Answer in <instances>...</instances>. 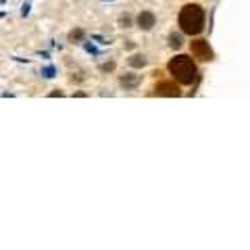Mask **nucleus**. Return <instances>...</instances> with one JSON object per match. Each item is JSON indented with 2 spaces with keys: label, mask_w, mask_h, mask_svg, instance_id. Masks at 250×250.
Returning <instances> with one entry per match:
<instances>
[{
  "label": "nucleus",
  "mask_w": 250,
  "mask_h": 250,
  "mask_svg": "<svg viewBox=\"0 0 250 250\" xmlns=\"http://www.w3.org/2000/svg\"><path fill=\"white\" fill-rule=\"evenodd\" d=\"M179 27L188 36H196L205 29V11L198 4H186L179 13Z\"/></svg>",
  "instance_id": "nucleus-1"
},
{
  "label": "nucleus",
  "mask_w": 250,
  "mask_h": 250,
  "mask_svg": "<svg viewBox=\"0 0 250 250\" xmlns=\"http://www.w3.org/2000/svg\"><path fill=\"white\" fill-rule=\"evenodd\" d=\"M190 50L194 54V59H198V61H210L213 59V50H210L207 40H194L190 44Z\"/></svg>",
  "instance_id": "nucleus-3"
},
{
  "label": "nucleus",
  "mask_w": 250,
  "mask_h": 250,
  "mask_svg": "<svg viewBox=\"0 0 250 250\" xmlns=\"http://www.w3.org/2000/svg\"><path fill=\"white\" fill-rule=\"evenodd\" d=\"M82 38H83V31L82 29H75V31H71V34H69V40H82Z\"/></svg>",
  "instance_id": "nucleus-9"
},
{
  "label": "nucleus",
  "mask_w": 250,
  "mask_h": 250,
  "mask_svg": "<svg viewBox=\"0 0 250 250\" xmlns=\"http://www.w3.org/2000/svg\"><path fill=\"white\" fill-rule=\"evenodd\" d=\"M154 15L152 13H148V11H142L138 15V27L140 29H144V31H148V29H152L154 27Z\"/></svg>",
  "instance_id": "nucleus-5"
},
{
  "label": "nucleus",
  "mask_w": 250,
  "mask_h": 250,
  "mask_svg": "<svg viewBox=\"0 0 250 250\" xmlns=\"http://www.w3.org/2000/svg\"><path fill=\"white\" fill-rule=\"evenodd\" d=\"M140 82H142V77L140 75H123L121 77V85L125 90H136L140 85Z\"/></svg>",
  "instance_id": "nucleus-6"
},
{
  "label": "nucleus",
  "mask_w": 250,
  "mask_h": 250,
  "mask_svg": "<svg viewBox=\"0 0 250 250\" xmlns=\"http://www.w3.org/2000/svg\"><path fill=\"white\" fill-rule=\"evenodd\" d=\"M169 73L173 75L179 83L190 85V83H194V80H196V65H194V61L190 57L177 54L175 59L169 61Z\"/></svg>",
  "instance_id": "nucleus-2"
},
{
  "label": "nucleus",
  "mask_w": 250,
  "mask_h": 250,
  "mask_svg": "<svg viewBox=\"0 0 250 250\" xmlns=\"http://www.w3.org/2000/svg\"><path fill=\"white\" fill-rule=\"evenodd\" d=\"M129 23H131L129 17H121V25H123V27H129Z\"/></svg>",
  "instance_id": "nucleus-11"
},
{
  "label": "nucleus",
  "mask_w": 250,
  "mask_h": 250,
  "mask_svg": "<svg viewBox=\"0 0 250 250\" xmlns=\"http://www.w3.org/2000/svg\"><path fill=\"white\" fill-rule=\"evenodd\" d=\"M129 65L134 67V69H140V67H144V65H146V59L142 57V54H134V57L129 59Z\"/></svg>",
  "instance_id": "nucleus-7"
},
{
  "label": "nucleus",
  "mask_w": 250,
  "mask_h": 250,
  "mask_svg": "<svg viewBox=\"0 0 250 250\" xmlns=\"http://www.w3.org/2000/svg\"><path fill=\"white\" fill-rule=\"evenodd\" d=\"M182 36H179V34H171L169 36V46H171V48H182Z\"/></svg>",
  "instance_id": "nucleus-8"
},
{
  "label": "nucleus",
  "mask_w": 250,
  "mask_h": 250,
  "mask_svg": "<svg viewBox=\"0 0 250 250\" xmlns=\"http://www.w3.org/2000/svg\"><path fill=\"white\" fill-rule=\"evenodd\" d=\"M154 94H159V96H169V98H175L179 96V88L175 85V82H161V83H156V88H154Z\"/></svg>",
  "instance_id": "nucleus-4"
},
{
  "label": "nucleus",
  "mask_w": 250,
  "mask_h": 250,
  "mask_svg": "<svg viewBox=\"0 0 250 250\" xmlns=\"http://www.w3.org/2000/svg\"><path fill=\"white\" fill-rule=\"evenodd\" d=\"M100 69H103V71H113L115 62H104V65H100Z\"/></svg>",
  "instance_id": "nucleus-10"
}]
</instances>
